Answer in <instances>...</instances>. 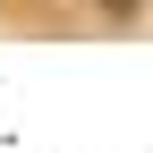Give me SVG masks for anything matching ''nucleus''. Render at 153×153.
<instances>
[{
  "label": "nucleus",
  "instance_id": "nucleus-1",
  "mask_svg": "<svg viewBox=\"0 0 153 153\" xmlns=\"http://www.w3.org/2000/svg\"><path fill=\"white\" fill-rule=\"evenodd\" d=\"M94 9H102V17H136L145 0H94Z\"/></svg>",
  "mask_w": 153,
  "mask_h": 153
}]
</instances>
